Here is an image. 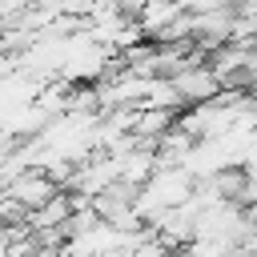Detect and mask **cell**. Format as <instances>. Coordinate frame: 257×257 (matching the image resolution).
Wrapping results in <instances>:
<instances>
[{
    "mask_svg": "<svg viewBox=\"0 0 257 257\" xmlns=\"http://www.w3.org/2000/svg\"><path fill=\"white\" fill-rule=\"evenodd\" d=\"M249 96H253V100H257V80H253V88H249Z\"/></svg>",
    "mask_w": 257,
    "mask_h": 257,
    "instance_id": "obj_4",
    "label": "cell"
},
{
    "mask_svg": "<svg viewBox=\"0 0 257 257\" xmlns=\"http://www.w3.org/2000/svg\"><path fill=\"white\" fill-rule=\"evenodd\" d=\"M56 193H60V185H56V181H48L40 169H24V173H20V177H16V181H12L0 197L16 201L24 213H36V209H40L44 201H52Z\"/></svg>",
    "mask_w": 257,
    "mask_h": 257,
    "instance_id": "obj_2",
    "label": "cell"
},
{
    "mask_svg": "<svg viewBox=\"0 0 257 257\" xmlns=\"http://www.w3.org/2000/svg\"><path fill=\"white\" fill-rule=\"evenodd\" d=\"M185 16V8L177 4V0H141V8H137V28H141V36L145 40H157L173 20H181Z\"/></svg>",
    "mask_w": 257,
    "mask_h": 257,
    "instance_id": "obj_3",
    "label": "cell"
},
{
    "mask_svg": "<svg viewBox=\"0 0 257 257\" xmlns=\"http://www.w3.org/2000/svg\"><path fill=\"white\" fill-rule=\"evenodd\" d=\"M169 84H173L181 108H185V104H189V108H193V104H209V100L221 96V80H217V72H213L205 60H189L185 68H177V72L169 76Z\"/></svg>",
    "mask_w": 257,
    "mask_h": 257,
    "instance_id": "obj_1",
    "label": "cell"
}]
</instances>
